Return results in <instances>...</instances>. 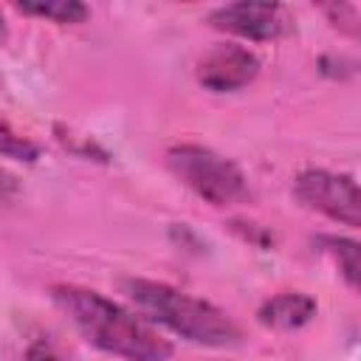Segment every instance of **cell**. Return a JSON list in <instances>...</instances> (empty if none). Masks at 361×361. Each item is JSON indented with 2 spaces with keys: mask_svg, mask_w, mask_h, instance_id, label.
<instances>
[{
  "mask_svg": "<svg viewBox=\"0 0 361 361\" xmlns=\"http://www.w3.org/2000/svg\"><path fill=\"white\" fill-rule=\"evenodd\" d=\"M51 299L73 322V327L102 353L124 361H169L172 344L147 316L79 285H54Z\"/></svg>",
  "mask_w": 361,
  "mask_h": 361,
  "instance_id": "1",
  "label": "cell"
},
{
  "mask_svg": "<svg viewBox=\"0 0 361 361\" xmlns=\"http://www.w3.org/2000/svg\"><path fill=\"white\" fill-rule=\"evenodd\" d=\"M124 293L130 302L152 322L175 333L178 338L200 347H237L243 341V330L231 316H226L212 302H203L186 290H178L166 282L155 279H124Z\"/></svg>",
  "mask_w": 361,
  "mask_h": 361,
  "instance_id": "2",
  "label": "cell"
},
{
  "mask_svg": "<svg viewBox=\"0 0 361 361\" xmlns=\"http://www.w3.org/2000/svg\"><path fill=\"white\" fill-rule=\"evenodd\" d=\"M166 166L169 172L192 189L200 200L212 206H231L245 197V175L243 169L228 161L226 155L200 147V144H178L166 149Z\"/></svg>",
  "mask_w": 361,
  "mask_h": 361,
  "instance_id": "3",
  "label": "cell"
},
{
  "mask_svg": "<svg viewBox=\"0 0 361 361\" xmlns=\"http://www.w3.org/2000/svg\"><path fill=\"white\" fill-rule=\"evenodd\" d=\"M293 195L307 209L341 223L361 228V183L333 169H305L293 180Z\"/></svg>",
  "mask_w": 361,
  "mask_h": 361,
  "instance_id": "4",
  "label": "cell"
},
{
  "mask_svg": "<svg viewBox=\"0 0 361 361\" xmlns=\"http://www.w3.org/2000/svg\"><path fill=\"white\" fill-rule=\"evenodd\" d=\"M209 23L226 34L268 42L290 31V14L279 3H226L209 14Z\"/></svg>",
  "mask_w": 361,
  "mask_h": 361,
  "instance_id": "5",
  "label": "cell"
},
{
  "mask_svg": "<svg viewBox=\"0 0 361 361\" xmlns=\"http://www.w3.org/2000/svg\"><path fill=\"white\" fill-rule=\"evenodd\" d=\"M257 73H259L257 54L243 45H234V42H220L197 59V82L214 93L240 90Z\"/></svg>",
  "mask_w": 361,
  "mask_h": 361,
  "instance_id": "6",
  "label": "cell"
},
{
  "mask_svg": "<svg viewBox=\"0 0 361 361\" xmlns=\"http://www.w3.org/2000/svg\"><path fill=\"white\" fill-rule=\"evenodd\" d=\"M313 316H316V299L302 290H282L265 299L257 310L259 324L271 330H296V327H305Z\"/></svg>",
  "mask_w": 361,
  "mask_h": 361,
  "instance_id": "7",
  "label": "cell"
},
{
  "mask_svg": "<svg viewBox=\"0 0 361 361\" xmlns=\"http://www.w3.org/2000/svg\"><path fill=\"white\" fill-rule=\"evenodd\" d=\"M319 248L333 259L338 276L361 293V240L353 237H338V234H322Z\"/></svg>",
  "mask_w": 361,
  "mask_h": 361,
  "instance_id": "8",
  "label": "cell"
},
{
  "mask_svg": "<svg viewBox=\"0 0 361 361\" xmlns=\"http://www.w3.org/2000/svg\"><path fill=\"white\" fill-rule=\"evenodd\" d=\"M23 14H31V17H42V20H51V23H59V25H73V23H82L87 17V6L79 3V0H34V3H14Z\"/></svg>",
  "mask_w": 361,
  "mask_h": 361,
  "instance_id": "9",
  "label": "cell"
},
{
  "mask_svg": "<svg viewBox=\"0 0 361 361\" xmlns=\"http://www.w3.org/2000/svg\"><path fill=\"white\" fill-rule=\"evenodd\" d=\"M20 361H71V353L59 341H54L48 336H39L25 347Z\"/></svg>",
  "mask_w": 361,
  "mask_h": 361,
  "instance_id": "10",
  "label": "cell"
},
{
  "mask_svg": "<svg viewBox=\"0 0 361 361\" xmlns=\"http://www.w3.org/2000/svg\"><path fill=\"white\" fill-rule=\"evenodd\" d=\"M3 155L6 158H17V161H31L34 155H37V149L28 144V141H23V138H17L14 133H11V127H8V121H3Z\"/></svg>",
  "mask_w": 361,
  "mask_h": 361,
  "instance_id": "11",
  "label": "cell"
}]
</instances>
